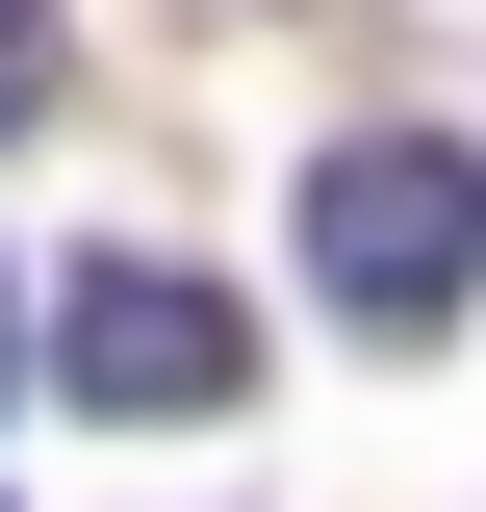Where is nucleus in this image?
Instances as JSON below:
<instances>
[{
	"label": "nucleus",
	"instance_id": "obj_1",
	"mask_svg": "<svg viewBox=\"0 0 486 512\" xmlns=\"http://www.w3.org/2000/svg\"><path fill=\"white\" fill-rule=\"evenodd\" d=\"M307 282H333L359 333H461V282H486V154L333 128V154H307Z\"/></svg>",
	"mask_w": 486,
	"mask_h": 512
},
{
	"label": "nucleus",
	"instance_id": "obj_2",
	"mask_svg": "<svg viewBox=\"0 0 486 512\" xmlns=\"http://www.w3.org/2000/svg\"><path fill=\"white\" fill-rule=\"evenodd\" d=\"M52 384H77V410H128V436H180V410H231V384H256V308H231V282H180V256H103V282L52 308Z\"/></svg>",
	"mask_w": 486,
	"mask_h": 512
},
{
	"label": "nucleus",
	"instance_id": "obj_3",
	"mask_svg": "<svg viewBox=\"0 0 486 512\" xmlns=\"http://www.w3.org/2000/svg\"><path fill=\"white\" fill-rule=\"evenodd\" d=\"M0 128H52V0H0Z\"/></svg>",
	"mask_w": 486,
	"mask_h": 512
},
{
	"label": "nucleus",
	"instance_id": "obj_4",
	"mask_svg": "<svg viewBox=\"0 0 486 512\" xmlns=\"http://www.w3.org/2000/svg\"><path fill=\"white\" fill-rule=\"evenodd\" d=\"M0 384H26V308H0Z\"/></svg>",
	"mask_w": 486,
	"mask_h": 512
}]
</instances>
